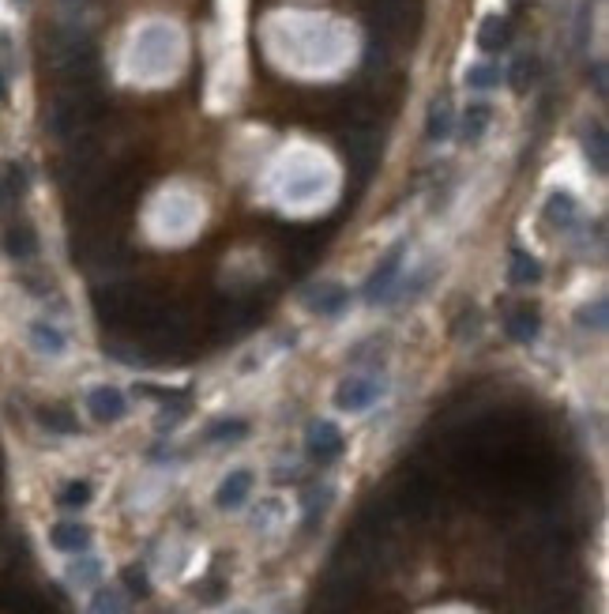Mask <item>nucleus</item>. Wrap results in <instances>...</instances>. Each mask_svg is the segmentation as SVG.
Segmentation results:
<instances>
[{
  "mask_svg": "<svg viewBox=\"0 0 609 614\" xmlns=\"http://www.w3.org/2000/svg\"><path fill=\"white\" fill-rule=\"evenodd\" d=\"M91 614H124V603H121V595H117V592H109V588H102L99 595H94V603H91Z\"/></svg>",
  "mask_w": 609,
  "mask_h": 614,
  "instance_id": "obj_23",
  "label": "nucleus"
},
{
  "mask_svg": "<svg viewBox=\"0 0 609 614\" xmlns=\"http://www.w3.org/2000/svg\"><path fill=\"white\" fill-rule=\"evenodd\" d=\"M38 419H42V427L53 430V434H72L75 430V419L68 411H60V407H42Z\"/></svg>",
  "mask_w": 609,
  "mask_h": 614,
  "instance_id": "obj_21",
  "label": "nucleus"
},
{
  "mask_svg": "<svg viewBox=\"0 0 609 614\" xmlns=\"http://www.w3.org/2000/svg\"><path fill=\"white\" fill-rule=\"evenodd\" d=\"M590 80H595V91L605 99V65H595V68H590Z\"/></svg>",
  "mask_w": 609,
  "mask_h": 614,
  "instance_id": "obj_29",
  "label": "nucleus"
},
{
  "mask_svg": "<svg viewBox=\"0 0 609 614\" xmlns=\"http://www.w3.org/2000/svg\"><path fill=\"white\" fill-rule=\"evenodd\" d=\"M30 343H35V351H42V355H60L64 351V332L57 324H50V321H35L30 324Z\"/></svg>",
  "mask_w": 609,
  "mask_h": 614,
  "instance_id": "obj_10",
  "label": "nucleus"
},
{
  "mask_svg": "<svg viewBox=\"0 0 609 614\" xmlns=\"http://www.w3.org/2000/svg\"><path fill=\"white\" fill-rule=\"evenodd\" d=\"M304 449H309V456L316 464H331V460H339L343 449H346V441L339 434V427L328 419H320L309 427V434H304Z\"/></svg>",
  "mask_w": 609,
  "mask_h": 614,
  "instance_id": "obj_4",
  "label": "nucleus"
},
{
  "mask_svg": "<svg viewBox=\"0 0 609 614\" xmlns=\"http://www.w3.org/2000/svg\"><path fill=\"white\" fill-rule=\"evenodd\" d=\"M0 99H4V84H0Z\"/></svg>",
  "mask_w": 609,
  "mask_h": 614,
  "instance_id": "obj_30",
  "label": "nucleus"
},
{
  "mask_svg": "<svg viewBox=\"0 0 609 614\" xmlns=\"http://www.w3.org/2000/svg\"><path fill=\"white\" fill-rule=\"evenodd\" d=\"M538 328H542L538 309H516V313L508 317V336L519 339V343H531V339L538 336Z\"/></svg>",
  "mask_w": 609,
  "mask_h": 614,
  "instance_id": "obj_14",
  "label": "nucleus"
},
{
  "mask_svg": "<svg viewBox=\"0 0 609 614\" xmlns=\"http://www.w3.org/2000/svg\"><path fill=\"white\" fill-rule=\"evenodd\" d=\"M102 99H99V91L94 87H72L64 99H57L53 106V114H50V129L53 136L60 140H75L79 132H87L94 121L102 117Z\"/></svg>",
  "mask_w": 609,
  "mask_h": 614,
  "instance_id": "obj_1",
  "label": "nucleus"
},
{
  "mask_svg": "<svg viewBox=\"0 0 609 614\" xmlns=\"http://www.w3.org/2000/svg\"><path fill=\"white\" fill-rule=\"evenodd\" d=\"M233 614H245V610H233Z\"/></svg>",
  "mask_w": 609,
  "mask_h": 614,
  "instance_id": "obj_31",
  "label": "nucleus"
},
{
  "mask_svg": "<svg viewBox=\"0 0 609 614\" xmlns=\"http://www.w3.org/2000/svg\"><path fill=\"white\" fill-rule=\"evenodd\" d=\"M328 501H331V490H312V494H309V528L316 524V516H324Z\"/></svg>",
  "mask_w": 609,
  "mask_h": 614,
  "instance_id": "obj_27",
  "label": "nucleus"
},
{
  "mask_svg": "<svg viewBox=\"0 0 609 614\" xmlns=\"http://www.w3.org/2000/svg\"><path fill=\"white\" fill-rule=\"evenodd\" d=\"M575 215H580V208H575V200L568 193H553L550 203H546V219L553 227H572Z\"/></svg>",
  "mask_w": 609,
  "mask_h": 614,
  "instance_id": "obj_15",
  "label": "nucleus"
},
{
  "mask_svg": "<svg viewBox=\"0 0 609 614\" xmlns=\"http://www.w3.org/2000/svg\"><path fill=\"white\" fill-rule=\"evenodd\" d=\"M87 411H91L94 422H117V419H124V411H128L124 392L114 388V385H99V388H91V396H87Z\"/></svg>",
  "mask_w": 609,
  "mask_h": 614,
  "instance_id": "obj_5",
  "label": "nucleus"
},
{
  "mask_svg": "<svg viewBox=\"0 0 609 614\" xmlns=\"http://www.w3.org/2000/svg\"><path fill=\"white\" fill-rule=\"evenodd\" d=\"M496 80H501V72H496L493 65H474V68L467 72V84H471V87H478V91H486V87H493Z\"/></svg>",
  "mask_w": 609,
  "mask_h": 614,
  "instance_id": "obj_24",
  "label": "nucleus"
},
{
  "mask_svg": "<svg viewBox=\"0 0 609 614\" xmlns=\"http://www.w3.org/2000/svg\"><path fill=\"white\" fill-rule=\"evenodd\" d=\"M249 494H252V471L249 467H237V471H230V475L218 482L215 506L218 509H241L245 501H249Z\"/></svg>",
  "mask_w": 609,
  "mask_h": 614,
  "instance_id": "obj_6",
  "label": "nucleus"
},
{
  "mask_svg": "<svg viewBox=\"0 0 609 614\" xmlns=\"http://www.w3.org/2000/svg\"><path fill=\"white\" fill-rule=\"evenodd\" d=\"M508 42H511V23L508 20H501V15H489V20H482V27H478V45H482L486 53L504 50Z\"/></svg>",
  "mask_w": 609,
  "mask_h": 614,
  "instance_id": "obj_8",
  "label": "nucleus"
},
{
  "mask_svg": "<svg viewBox=\"0 0 609 614\" xmlns=\"http://www.w3.org/2000/svg\"><path fill=\"white\" fill-rule=\"evenodd\" d=\"M534 80H538V60H534V57H519L516 68H511V87H516V91H526Z\"/></svg>",
  "mask_w": 609,
  "mask_h": 614,
  "instance_id": "obj_22",
  "label": "nucleus"
},
{
  "mask_svg": "<svg viewBox=\"0 0 609 614\" xmlns=\"http://www.w3.org/2000/svg\"><path fill=\"white\" fill-rule=\"evenodd\" d=\"M343 306H346V291L339 283H328V287H316V294H309V309L324 313V317H335Z\"/></svg>",
  "mask_w": 609,
  "mask_h": 614,
  "instance_id": "obj_11",
  "label": "nucleus"
},
{
  "mask_svg": "<svg viewBox=\"0 0 609 614\" xmlns=\"http://www.w3.org/2000/svg\"><path fill=\"white\" fill-rule=\"evenodd\" d=\"M447 129H452V109H447V102H432L429 121H425V136L429 140H444Z\"/></svg>",
  "mask_w": 609,
  "mask_h": 614,
  "instance_id": "obj_18",
  "label": "nucleus"
},
{
  "mask_svg": "<svg viewBox=\"0 0 609 614\" xmlns=\"http://www.w3.org/2000/svg\"><path fill=\"white\" fill-rule=\"evenodd\" d=\"M403 253H407V245L399 242V245H392L388 253H384V260L376 264V272L368 275V283H365V302H384V298L392 294V287H395V279H399V272H403Z\"/></svg>",
  "mask_w": 609,
  "mask_h": 614,
  "instance_id": "obj_2",
  "label": "nucleus"
},
{
  "mask_svg": "<svg viewBox=\"0 0 609 614\" xmlns=\"http://www.w3.org/2000/svg\"><path fill=\"white\" fill-rule=\"evenodd\" d=\"M57 501L64 509H83L87 501H91V482H83V479H72L64 490L57 494Z\"/></svg>",
  "mask_w": 609,
  "mask_h": 614,
  "instance_id": "obj_19",
  "label": "nucleus"
},
{
  "mask_svg": "<svg viewBox=\"0 0 609 614\" xmlns=\"http://www.w3.org/2000/svg\"><path fill=\"white\" fill-rule=\"evenodd\" d=\"M23 188H27L23 166H8L4 178H0V208H12V203L23 196Z\"/></svg>",
  "mask_w": 609,
  "mask_h": 614,
  "instance_id": "obj_16",
  "label": "nucleus"
},
{
  "mask_svg": "<svg viewBox=\"0 0 609 614\" xmlns=\"http://www.w3.org/2000/svg\"><path fill=\"white\" fill-rule=\"evenodd\" d=\"M99 577V562H83V565H72V580L75 585H91Z\"/></svg>",
  "mask_w": 609,
  "mask_h": 614,
  "instance_id": "obj_28",
  "label": "nucleus"
},
{
  "mask_svg": "<svg viewBox=\"0 0 609 614\" xmlns=\"http://www.w3.org/2000/svg\"><path fill=\"white\" fill-rule=\"evenodd\" d=\"M249 434V422L245 419H222L207 430V441H241Z\"/></svg>",
  "mask_w": 609,
  "mask_h": 614,
  "instance_id": "obj_20",
  "label": "nucleus"
},
{
  "mask_svg": "<svg viewBox=\"0 0 609 614\" xmlns=\"http://www.w3.org/2000/svg\"><path fill=\"white\" fill-rule=\"evenodd\" d=\"M4 253L12 260H30L38 253V238H35V230L30 227H8L4 230Z\"/></svg>",
  "mask_w": 609,
  "mask_h": 614,
  "instance_id": "obj_9",
  "label": "nucleus"
},
{
  "mask_svg": "<svg viewBox=\"0 0 609 614\" xmlns=\"http://www.w3.org/2000/svg\"><path fill=\"white\" fill-rule=\"evenodd\" d=\"M508 279L516 283V287H531V283H538V279H542V264H538L531 253H511Z\"/></svg>",
  "mask_w": 609,
  "mask_h": 614,
  "instance_id": "obj_13",
  "label": "nucleus"
},
{
  "mask_svg": "<svg viewBox=\"0 0 609 614\" xmlns=\"http://www.w3.org/2000/svg\"><path fill=\"white\" fill-rule=\"evenodd\" d=\"M376 400H380V381H373V377H346L335 388V407L346 415H358L365 407H373Z\"/></svg>",
  "mask_w": 609,
  "mask_h": 614,
  "instance_id": "obj_3",
  "label": "nucleus"
},
{
  "mask_svg": "<svg viewBox=\"0 0 609 614\" xmlns=\"http://www.w3.org/2000/svg\"><path fill=\"white\" fill-rule=\"evenodd\" d=\"M124 580H128V588H132V595H147V592H151L147 573H143L139 565H128V570H124Z\"/></svg>",
  "mask_w": 609,
  "mask_h": 614,
  "instance_id": "obj_25",
  "label": "nucleus"
},
{
  "mask_svg": "<svg viewBox=\"0 0 609 614\" xmlns=\"http://www.w3.org/2000/svg\"><path fill=\"white\" fill-rule=\"evenodd\" d=\"M580 321H583L587 328H590V324H595V328H598V332H602V328H605V298H598V302H595V309H590V306H587V309L580 313Z\"/></svg>",
  "mask_w": 609,
  "mask_h": 614,
  "instance_id": "obj_26",
  "label": "nucleus"
},
{
  "mask_svg": "<svg viewBox=\"0 0 609 614\" xmlns=\"http://www.w3.org/2000/svg\"><path fill=\"white\" fill-rule=\"evenodd\" d=\"M583 148H587L590 170H595V174H605V166H609V140H605V129H602V124H590Z\"/></svg>",
  "mask_w": 609,
  "mask_h": 614,
  "instance_id": "obj_12",
  "label": "nucleus"
},
{
  "mask_svg": "<svg viewBox=\"0 0 609 614\" xmlns=\"http://www.w3.org/2000/svg\"><path fill=\"white\" fill-rule=\"evenodd\" d=\"M50 543H53L57 550H64V554H83V550L91 546V528L75 524V521H60V524H53V531H50Z\"/></svg>",
  "mask_w": 609,
  "mask_h": 614,
  "instance_id": "obj_7",
  "label": "nucleus"
},
{
  "mask_svg": "<svg viewBox=\"0 0 609 614\" xmlns=\"http://www.w3.org/2000/svg\"><path fill=\"white\" fill-rule=\"evenodd\" d=\"M489 121H493V109L486 102H474L467 109V117H463V136H467V140H482L486 129H489Z\"/></svg>",
  "mask_w": 609,
  "mask_h": 614,
  "instance_id": "obj_17",
  "label": "nucleus"
}]
</instances>
